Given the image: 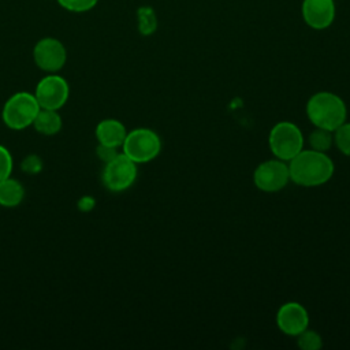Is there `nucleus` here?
I'll return each instance as SVG.
<instances>
[{
    "instance_id": "nucleus-7",
    "label": "nucleus",
    "mask_w": 350,
    "mask_h": 350,
    "mask_svg": "<svg viewBox=\"0 0 350 350\" xmlns=\"http://www.w3.org/2000/svg\"><path fill=\"white\" fill-rule=\"evenodd\" d=\"M34 96L41 108L57 111L67 103L70 88L63 77L49 74L37 83Z\"/></svg>"
},
{
    "instance_id": "nucleus-19",
    "label": "nucleus",
    "mask_w": 350,
    "mask_h": 350,
    "mask_svg": "<svg viewBox=\"0 0 350 350\" xmlns=\"http://www.w3.org/2000/svg\"><path fill=\"white\" fill-rule=\"evenodd\" d=\"M98 0H57V3L71 12H86L92 10Z\"/></svg>"
},
{
    "instance_id": "nucleus-11",
    "label": "nucleus",
    "mask_w": 350,
    "mask_h": 350,
    "mask_svg": "<svg viewBox=\"0 0 350 350\" xmlns=\"http://www.w3.org/2000/svg\"><path fill=\"white\" fill-rule=\"evenodd\" d=\"M302 16L309 27L324 30L335 19V3L334 0H304Z\"/></svg>"
},
{
    "instance_id": "nucleus-9",
    "label": "nucleus",
    "mask_w": 350,
    "mask_h": 350,
    "mask_svg": "<svg viewBox=\"0 0 350 350\" xmlns=\"http://www.w3.org/2000/svg\"><path fill=\"white\" fill-rule=\"evenodd\" d=\"M33 59L40 70L55 74L66 64L67 51L57 38L45 37L34 45Z\"/></svg>"
},
{
    "instance_id": "nucleus-3",
    "label": "nucleus",
    "mask_w": 350,
    "mask_h": 350,
    "mask_svg": "<svg viewBox=\"0 0 350 350\" xmlns=\"http://www.w3.org/2000/svg\"><path fill=\"white\" fill-rule=\"evenodd\" d=\"M40 109L41 107L34 94L29 92H18L5 101L1 118L8 129L23 130L33 124Z\"/></svg>"
},
{
    "instance_id": "nucleus-16",
    "label": "nucleus",
    "mask_w": 350,
    "mask_h": 350,
    "mask_svg": "<svg viewBox=\"0 0 350 350\" xmlns=\"http://www.w3.org/2000/svg\"><path fill=\"white\" fill-rule=\"evenodd\" d=\"M334 144V135L332 131L325 130V129H320L316 127V130H313L309 134V145L310 149L317 150V152H327Z\"/></svg>"
},
{
    "instance_id": "nucleus-8",
    "label": "nucleus",
    "mask_w": 350,
    "mask_h": 350,
    "mask_svg": "<svg viewBox=\"0 0 350 350\" xmlns=\"http://www.w3.org/2000/svg\"><path fill=\"white\" fill-rule=\"evenodd\" d=\"M288 164L279 159L267 160L258 164L253 172V182L256 187L267 193L282 190L288 183Z\"/></svg>"
},
{
    "instance_id": "nucleus-20",
    "label": "nucleus",
    "mask_w": 350,
    "mask_h": 350,
    "mask_svg": "<svg viewBox=\"0 0 350 350\" xmlns=\"http://www.w3.org/2000/svg\"><path fill=\"white\" fill-rule=\"evenodd\" d=\"M42 167H44V163H42L41 157L34 153L26 156L21 163V170L29 175H36V174L41 172Z\"/></svg>"
},
{
    "instance_id": "nucleus-10",
    "label": "nucleus",
    "mask_w": 350,
    "mask_h": 350,
    "mask_svg": "<svg viewBox=\"0 0 350 350\" xmlns=\"http://www.w3.org/2000/svg\"><path fill=\"white\" fill-rule=\"evenodd\" d=\"M276 324L282 332L297 336L308 328L309 316L301 304L286 302L279 308L276 313Z\"/></svg>"
},
{
    "instance_id": "nucleus-18",
    "label": "nucleus",
    "mask_w": 350,
    "mask_h": 350,
    "mask_svg": "<svg viewBox=\"0 0 350 350\" xmlns=\"http://www.w3.org/2000/svg\"><path fill=\"white\" fill-rule=\"evenodd\" d=\"M336 148L346 156H350V123H342L334 134Z\"/></svg>"
},
{
    "instance_id": "nucleus-6",
    "label": "nucleus",
    "mask_w": 350,
    "mask_h": 350,
    "mask_svg": "<svg viewBox=\"0 0 350 350\" xmlns=\"http://www.w3.org/2000/svg\"><path fill=\"white\" fill-rule=\"evenodd\" d=\"M137 179V163L124 153H118L112 160L105 163L101 180L105 189L113 193L127 190Z\"/></svg>"
},
{
    "instance_id": "nucleus-4",
    "label": "nucleus",
    "mask_w": 350,
    "mask_h": 350,
    "mask_svg": "<svg viewBox=\"0 0 350 350\" xmlns=\"http://www.w3.org/2000/svg\"><path fill=\"white\" fill-rule=\"evenodd\" d=\"M268 145L276 159L290 161L302 150L304 135L294 123L279 122L269 131Z\"/></svg>"
},
{
    "instance_id": "nucleus-17",
    "label": "nucleus",
    "mask_w": 350,
    "mask_h": 350,
    "mask_svg": "<svg viewBox=\"0 0 350 350\" xmlns=\"http://www.w3.org/2000/svg\"><path fill=\"white\" fill-rule=\"evenodd\" d=\"M297 345L304 350H319L323 346V340L316 331L306 328L297 335Z\"/></svg>"
},
{
    "instance_id": "nucleus-21",
    "label": "nucleus",
    "mask_w": 350,
    "mask_h": 350,
    "mask_svg": "<svg viewBox=\"0 0 350 350\" xmlns=\"http://www.w3.org/2000/svg\"><path fill=\"white\" fill-rule=\"evenodd\" d=\"M14 167L12 156L7 148L0 145V180L11 176Z\"/></svg>"
},
{
    "instance_id": "nucleus-14",
    "label": "nucleus",
    "mask_w": 350,
    "mask_h": 350,
    "mask_svg": "<svg viewBox=\"0 0 350 350\" xmlns=\"http://www.w3.org/2000/svg\"><path fill=\"white\" fill-rule=\"evenodd\" d=\"M62 118L55 109L41 108L33 122V127L42 135H55L62 130Z\"/></svg>"
},
{
    "instance_id": "nucleus-12",
    "label": "nucleus",
    "mask_w": 350,
    "mask_h": 350,
    "mask_svg": "<svg viewBox=\"0 0 350 350\" xmlns=\"http://www.w3.org/2000/svg\"><path fill=\"white\" fill-rule=\"evenodd\" d=\"M127 135L124 124L118 119H104L96 126V138L98 144L119 148Z\"/></svg>"
},
{
    "instance_id": "nucleus-23",
    "label": "nucleus",
    "mask_w": 350,
    "mask_h": 350,
    "mask_svg": "<svg viewBox=\"0 0 350 350\" xmlns=\"http://www.w3.org/2000/svg\"><path fill=\"white\" fill-rule=\"evenodd\" d=\"M94 204H96L94 198H92L90 196H83L78 201V208L81 211H83V212H89V211H92L94 208Z\"/></svg>"
},
{
    "instance_id": "nucleus-15",
    "label": "nucleus",
    "mask_w": 350,
    "mask_h": 350,
    "mask_svg": "<svg viewBox=\"0 0 350 350\" xmlns=\"http://www.w3.org/2000/svg\"><path fill=\"white\" fill-rule=\"evenodd\" d=\"M137 26L142 36H150L157 29V16L152 7L142 5L137 10Z\"/></svg>"
},
{
    "instance_id": "nucleus-1",
    "label": "nucleus",
    "mask_w": 350,
    "mask_h": 350,
    "mask_svg": "<svg viewBox=\"0 0 350 350\" xmlns=\"http://www.w3.org/2000/svg\"><path fill=\"white\" fill-rule=\"evenodd\" d=\"M288 172L290 180L298 186H320L327 183L334 175V163L324 152L302 149L290 160Z\"/></svg>"
},
{
    "instance_id": "nucleus-22",
    "label": "nucleus",
    "mask_w": 350,
    "mask_h": 350,
    "mask_svg": "<svg viewBox=\"0 0 350 350\" xmlns=\"http://www.w3.org/2000/svg\"><path fill=\"white\" fill-rule=\"evenodd\" d=\"M118 148H113V146H108V145H103V144H98L97 149H96V153H97V157L104 161V163H108L109 160H112L116 154H118Z\"/></svg>"
},
{
    "instance_id": "nucleus-13",
    "label": "nucleus",
    "mask_w": 350,
    "mask_h": 350,
    "mask_svg": "<svg viewBox=\"0 0 350 350\" xmlns=\"http://www.w3.org/2000/svg\"><path fill=\"white\" fill-rule=\"evenodd\" d=\"M25 197L23 185L11 176L0 180V205L4 208L18 206Z\"/></svg>"
},
{
    "instance_id": "nucleus-2",
    "label": "nucleus",
    "mask_w": 350,
    "mask_h": 350,
    "mask_svg": "<svg viewBox=\"0 0 350 350\" xmlns=\"http://www.w3.org/2000/svg\"><path fill=\"white\" fill-rule=\"evenodd\" d=\"M306 115L316 127L335 131L346 122L347 109L339 96L329 92H319L308 100Z\"/></svg>"
},
{
    "instance_id": "nucleus-5",
    "label": "nucleus",
    "mask_w": 350,
    "mask_h": 350,
    "mask_svg": "<svg viewBox=\"0 0 350 350\" xmlns=\"http://www.w3.org/2000/svg\"><path fill=\"white\" fill-rule=\"evenodd\" d=\"M122 149L134 163L142 164L159 156L161 150V139L153 130L139 127L127 133Z\"/></svg>"
}]
</instances>
